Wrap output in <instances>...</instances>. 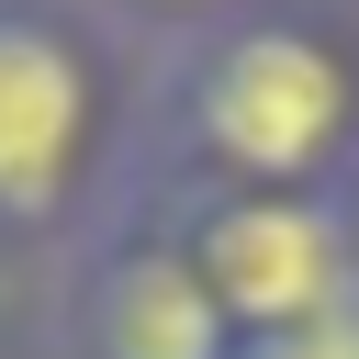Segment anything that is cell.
<instances>
[{
	"label": "cell",
	"instance_id": "obj_1",
	"mask_svg": "<svg viewBox=\"0 0 359 359\" xmlns=\"http://www.w3.org/2000/svg\"><path fill=\"white\" fill-rule=\"evenodd\" d=\"M146 168L224 191L359 180V34L303 0H247L146 67Z\"/></svg>",
	"mask_w": 359,
	"mask_h": 359
},
{
	"label": "cell",
	"instance_id": "obj_3",
	"mask_svg": "<svg viewBox=\"0 0 359 359\" xmlns=\"http://www.w3.org/2000/svg\"><path fill=\"white\" fill-rule=\"evenodd\" d=\"M157 224L180 236V258L202 269V292L224 303L236 337H280L314 325L337 303H359V247L337 191H224V180H146Z\"/></svg>",
	"mask_w": 359,
	"mask_h": 359
},
{
	"label": "cell",
	"instance_id": "obj_2",
	"mask_svg": "<svg viewBox=\"0 0 359 359\" xmlns=\"http://www.w3.org/2000/svg\"><path fill=\"white\" fill-rule=\"evenodd\" d=\"M146 79L90 0H0V236L90 247L146 180Z\"/></svg>",
	"mask_w": 359,
	"mask_h": 359
},
{
	"label": "cell",
	"instance_id": "obj_7",
	"mask_svg": "<svg viewBox=\"0 0 359 359\" xmlns=\"http://www.w3.org/2000/svg\"><path fill=\"white\" fill-rule=\"evenodd\" d=\"M337 213H348V247H359V180H348V191H337Z\"/></svg>",
	"mask_w": 359,
	"mask_h": 359
},
{
	"label": "cell",
	"instance_id": "obj_6",
	"mask_svg": "<svg viewBox=\"0 0 359 359\" xmlns=\"http://www.w3.org/2000/svg\"><path fill=\"white\" fill-rule=\"evenodd\" d=\"M101 22H123V34H157V45H180V34H202V22H224V11H247V0H90Z\"/></svg>",
	"mask_w": 359,
	"mask_h": 359
},
{
	"label": "cell",
	"instance_id": "obj_5",
	"mask_svg": "<svg viewBox=\"0 0 359 359\" xmlns=\"http://www.w3.org/2000/svg\"><path fill=\"white\" fill-rule=\"evenodd\" d=\"M236 359H359V303H337L314 325H280V337H236Z\"/></svg>",
	"mask_w": 359,
	"mask_h": 359
},
{
	"label": "cell",
	"instance_id": "obj_4",
	"mask_svg": "<svg viewBox=\"0 0 359 359\" xmlns=\"http://www.w3.org/2000/svg\"><path fill=\"white\" fill-rule=\"evenodd\" d=\"M67 348L79 359H236L224 303L202 292V269L180 258L146 191L90 247H67Z\"/></svg>",
	"mask_w": 359,
	"mask_h": 359
}]
</instances>
